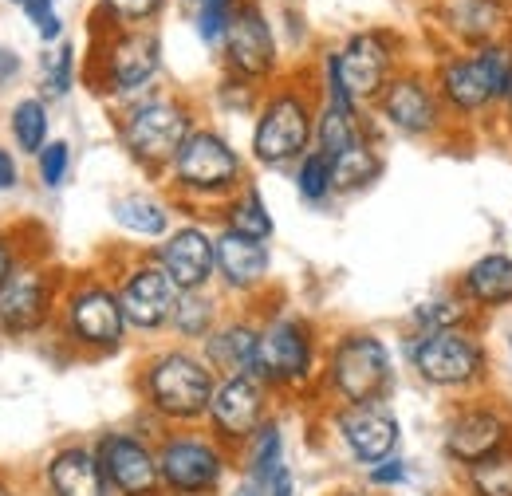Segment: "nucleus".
<instances>
[{"label":"nucleus","mask_w":512,"mask_h":496,"mask_svg":"<svg viewBox=\"0 0 512 496\" xmlns=\"http://www.w3.org/2000/svg\"><path fill=\"white\" fill-rule=\"evenodd\" d=\"M430 75L457 126L497 115L512 87V40L485 44L473 52H446Z\"/></svg>","instance_id":"obj_1"},{"label":"nucleus","mask_w":512,"mask_h":496,"mask_svg":"<svg viewBox=\"0 0 512 496\" xmlns=\"http://www.w3.org/2000/svg\"><path fill=\"white\" fill-rule=\"evenodd\" d=\"M402 40L390 28H363L343 48L323 56V99L371 107L390 75L402 67Z\"/></svg>","instance_id":"obj_2"},{"label":"nucleus","mask_w":512,"mask_h":496,"mask_svg":"<svg viewBox=\"0 0 512 496\" xmlns=\"http://www.w3.org/2000/svg\"><path fill=\"white\" fill-rule=\"evenodd\" d=\"M406 359L414 374L457 398L469 394H485L493 382V363H489V347L477 335V327H457V331H434V335H410L406 343Z\"/></svg>","instance_id":"obj_3"},{"label":"nucleus","mask_w":512,"mask_h":496,"mask_svg":"<svg viewBox=\"0 0 512 496\" xmlns=\"http://www.w3.org/2000/svg\"><path fill=\"white\" fill-rule=\"evenodd\" d=\"M316 115L320 103L308 87L280 83L264 95L253 126V158L260 166H292L300 162L316 142Z\"/></svg>","instance_id":"obj_4"},{"label":"nucleus","mask_w":512,"mask_h":496,"mask_svg":"<svg viewBox=\"0 0 512 496\" xmlns=\"http://www.w3.org/2000/svg\"><path fill=\"white\" fill-rule=\"evenodd\" d=\"M217 371L186 347L158 351L142 367V394L146 402L170 418V422H197L209 414V402L217 394Z\"/></svg>","instance_id":"obj_5"},{"label":"nucleus","mask_w":512,"mask_h":496,"mask_svg":"<svg viewBox=\"0 0 512 496\" xmlns=\"http://www.w3.org/2000/svg\"><path fill=\"white\" fill-rule=\"evenodd\" d=\"M193 130V111L186 99L178 95H150L138 99L127 115L119 119V138L127 146V154L150 174L170 170L178 150L186 146Z\"/></svg>","instance_id":"obj_6"},{"label":"nucleus","mask_w":512,"mask_h":496,"mask_svg":"<svg viewBox=\"0 0 512 496\" xmlns=\"http://www.w3.org/2000/svg\"><path fill=\"white\" fill-rule=\"evenodd\" d=\"M327 386L343 406L386 402L394 386L390 347L375 331H347L331 343L327 355Z\"/></svg>","instance_id":"obj_7"},{"label":"nucleus","mask_w":512,"mask_h":496,"mask_svg":"<svg viewBox=\"0 0 512 496\" xmlns=\"http://www.w3.org/2000/svg\"><path fill=\"white\" fill-rule=\"evenodd\" d=\"M371 107L394 134L414 138V142H438L449 130H457L434 87V75H426L422 67H398Z\"/></svg>","instance_id":"obj_8"},{"label":"nucleus","mask_w":512,"mask_h":496,"mask_svg":"<svg viewBox=\"0 0 512 496\" xmlns=\"http://www.w3.org/2000/svg\"><path fill=\"white\" fill-rule=\"evenodd\" d=\"M245 182V166L241 154L217 134L197 126L186 146L178 150L174 166H170V186L182 197H197V201H221L233 197Z\"/></svg>","instance_id":"obj_9"},{"label":"nucleus","mask_w":512,"mask_h":496,"mask_svg":"<svg viewBox=\"0 0 512 496\" xmlns=\"http://www.w3.org/2000/svg\"><path fill=\"white\" fill-rule=\"evenodd\" d=\"M512 445V414L489 394H469L449 410L442 426V453L449 465L469 469Z\"/></svg>","instance_id":"obj_10"},{"label":"nucleus","mask_w":512,"mask_h":496,"mask_svg":"<svg viewBox=\"0 0 512 496\" xmlns=\"http://www.w3.org/2000/svg\"><path fill=\"white\" fill-rule=\"evenodd\" d=\"M316 374V331L300 315H272L260 327L256 351V378L268 390L304 386Z\"/></svg>","instance_id":"obj_11"},{"label":"nucleus","mask_w":512,"mask_h":496,"mask_svg":"<svg viewBox=\"0 0 512 496\" xmlns=\"http://www.w3.org/2000/svg\"><path fill=\"white\" fill-rule=\"evenodd\" d=\"M225 453L217 437L174 434L158 445V473L170 496H209L225 477Z\"/></svg>","instance_id":"obj_12"},{"label":"nucleus","mask_w":512,"mask_h":496,"mask_svg":"<svg viewBox=\"0 0 512 496\" xmlns=\"http://www.w3.org/2000/svg\"><path fill=\"white\" fill-rule=\"evenodd\" d=\"M99 91L107 95H138L146 91L162 71V40L146 28H115L103 56H99Z\"/></svg>","instance_id":"obj_13"},{"label":"nucleus","mask_w":512,"mask_h":496,"mask_svg":"<svg viewBox=\"0 0 512 496\" xmlns=\"http://www.w3.org/2000/svg\"><path fill=\"white\" fill-rule=\"evenodd\" d=\"M67 335L87 351H119L127 335V311L119 304V288L107 284H83L67 296Z\"/></svg>","instance_id":"obj_14"},{"label":"nucleus","mask_w":512,"mask_h":496,"mask_svg":"<svg viewBox=\"0 0 512 496\" xmlns=\"http://www.w3.org/2000/svg\"><path fill=\"white\" fill-rule=\"evenodd\" d=\"M221 56H225L229 75L249 79V83H264L276 71V32H272L260 0L237 4L229 32H225V44H221Z\"/></svg>","instance_id":"obj_15"},{"label":"nucleus","mask_w":512,"mask_h":496,"mask_svg":"<svg viewBox=\"0 0 512 496\" xmlns=\"http://www.w3.org/2000/svg\"><path fill=\"white\" fill-rule=\"evenodd\" d=\"M182 300V288L162 272L158 260L134 264L119 280V304L127 311V323L134 331H162L174 323V311Z\"/></svg>","instance_id":"obj_16"},{"label":"nucleus","mask_w":512,"mask_h":496,"mask_svg":"<svg viewBox=\"0 0 512 496\" xmlns=\"http://www.w3.org/2000/svg\"><path fill=\"white\" fill-rule=\"evenodd\" d=\"M205 418L217 441H249L268 422V386L256 374L221 378Z\"/></svg>","instance_id":"obj_17"},{"label":"nucleus","mask_w":512,"mask_h":496,"mask_svg":"<svg viewBox=\"0 0 512 496\" xmlns=\"http://www.w3.org/2000/svg\"><path fill=\"white\" fill-rule=\"evenodd\" d=\"M438 28L453 40V52L512 40V0H442Z\"/></svg>","instance_id":"obj_18"},{"label":"nucleus","mask_w":512,"mask_h":496,"mask_svg":"<svg viewBox=\"0 0 512 496\" xmlns=\"http://www.w3.org/2000/svg\"><path fill=\"white\" fill-rule=\"evenodd\" d=\"M154 260L182 292H205L217 276V237L205 225H178L154 248Z\"/></svg>","instance_id":"obj_19"},{"label":"nucleus","mask_w":512,"mask_h":496,"mask_svg":"<svg viewBox=\"0 0 512 496\" xmlns=\"http://www.w3.org/2000/svg\"><path fill=\"white\" fill-rule=\"evenodd\" d=\"M335 430L343 437L347 453L375 469L379 461L394 457L398 453V437H402V426L394 418V410L386 402H363V406H339L335 414Z\"/></svg>","instance_id":"obj_20"},{"label":"nucleus","mask_w":512,"mask_h":496,"mask_svg":"<svg viewBox=\"0 0 512 496\" xmlns=\"http://www.w3.org/2000/svg\"><path fill=\"white\" fill-rule=\"evenodd\" d=\"M99 465L107 473V485L119 496H158L162 473H158V453L134 434H103L99 441Z\"/></svg>","instance_id":"obj_21"},{"label":"nucleus","mask_w":512,"mask_h":496,"mask_svg":"<svg viewBox=\"0 0 512 496\" xmlns=\"http://www.w3.org/2000/svg\"><path fill=\"white\" fill-rule=\"evenodd\" d=\"M457 292L465 296V304L477 311V315L512 308V256L501 252V248L481 252L473 264L461 268Z\"/></svg>","instance_id":"obj_22"},{"label":"nucleus","mask_w":512,"mask_h":496,"mask_svg":"<svg viewBox=\"0 0 512 496\" xmlns=\"http://www.w3.org/2000/svg\"><path fill=\"white\" fill-rule=\"evenodd\" d=\"M52 311V288L48 276L36 268H16L12 280L0 288V327L4 331H36Z\"/></svg>","instance_id":"obj_23"},{"label":"nucleus","mask_w":512,"mask_h":496,"mask_svg":"<svg viewBox=\"0 0 512 496\" xmlns=\"http://www.w3.org/2000/svg\"><path fill=\"white\" fill-rule=\"evenodd\" d=\"M272 272V252L268 241L241 237L233 229L217 233V276L229 292H256Z\"/></svg>","instance_id":"obj_24"},{"label":"nucleus","mask_w":512,"mask_h":496,"mask_svg":"<svg viewBox=\"0 0 512 496\" xmlns=\"http://www.w3.org/2000/svg\"><path fill=\"white\" fill-rule=\"evenodd\" d=\"M256 351H260V327L245 319L217 323V331L205 339V363L217 371V378L256 374Z\"/></svg>","instance_id":"obj_25"},{"label":"nucleus","mask_w":512,"mask_h":496,"mask_svg":"<svg viewBox=\"0 0 512 496\" xmlns=\"http://www.w3.org/2000/svg\"><path fill=\"white\" fill-rule=\"evenodd\" d=\"M48 481L56 496H107V473L99 465V453L83 449V445H67L52 457L48 465Z\"/></svg>","instance_id":"obj_26"},{"label":"nucleus","mask_w":512,"mask_h":496,"mask_svg":"<svg viewBox=\"0 0 512 496\" xmlns=\"http://www.w3.org/2000/svg\"><path fill=\"white\" fill-rule=\"evenodd\" d=\"M363 138H371V126L363 119V107L323 99L320 115H316V150H323L327 158H339L343 150H351Z\"/></svg>","instance_id":"obj_27"},{"label":"nucleus","mask_w":512,"mask_h":496,"mask_svg":"<svg viewBox=\"0 0 512 496\" xmlns=\"http://www.w3.org/2000/svg\"><path fill=\"white\" fill-rule=\"evenodd\" d=\"M111 217H115L119 229H127L130 237H142V241H162L170 233V209L158 197H150V193H123V197H115Z\"/></svg>","instance_id":"obj_28"},{"label":"nucleus","mask_w":512,"mask_h":496,"mask_svg":"<svg viewBox=\"0 0 512 496\" xmlns=\"http://www.w3.org/2000/svg\"><path fill=\"white\" fill-rule=\"evenodd\" d=\"M410 327L414 335H434V331H457V327H477V311L465 304V296L453 292H438L422 304L410 308Z\"/></svg>","instance_id":"obj_29"},{"label":"nucleus","mask_w":512,"mask_h":496,"mask_svg":"<svg viewBox=\"0 0 512 496\" xmlns=\"http://www.w3.org/2000/svg\"><path fill=\"white\" fill-rule=\"evenodd\" d=\"M331 170H335V193H355L383 174V154L375 150L371 138H363L351 150H343L339 158H331Z\"/></svg>","instance_id":"obj_30"},{"label":"nucleus","mask_w":512,"mask_h":496,"mask_svg":"<svg viewBox=\"0 0 512 496\" xmlns=\"http://www.w3.org/2000/svg\"><path fill=\"white\" fill-rule=\"evenodd\" d=\"M225 229H233L241 237H253V241H268L272 237V213H268L260 189L241 186L229 197V205H225Z\"/></svg>","instance_id":"obj_31"},{"label":"nucleus","mask_w":512,"mask_h":496,"mask_svg":"<svg viewBox=\"0 0 512 496\" xmlns=\"http://www.w3.org/2000/svg\"><path fill=\"white\" fill-rule=\"evenodd\" d=\"M465 496H512V445L485 457L481 465L461 469Z\"/></svg>","instance_id":"obj_32"},{"label":"nucleus","mask_w":512,"mask_h":496,"mask_svg":"<svg viewBox=\"0 0 512 496\" xmlns=\"http://www.w3.org/2000/svg\"><path fill=\"white\" fill-rule=\"evenodd\" d=\"M280 457H284V437H280V426L268 418V422L249 437V481L260 485V489H268L272 473L284 465Z\"/></svg>","instance_id":"obj_33"},{"label":"nucleus","mask_w":512,"mask_h":496,"mask_svg":"<svg viewBox=\"0 0 512 496\" xmlns=\"http://www.w3.org/2000/svg\"><path fill=\"white\" fill-rule=\"evenodd\" d=\"M170 327L182 339H201L205 343L217 331V304H213V296H205V292H182Z\"/></svg>","instance_id":"obj_34"},{"label":"nucleus","mask_w":512,"mask_h":496,"mask_svg":"<svg viewBox=\"0 0 512 496\" xmlns=\"http://www.w3.org/2000/svg\"><path fill=\"white\" fill-rule=\"evenodd\" d=\"M12 138L24 154H40L48 146V107H44V99H20L12 107Z\"/></svg>","instance_id":"obj_35"},{"label":"nucleus","mask_w":512,"mask_h":496,"mask_svg":"<svg viewBox=\"0 0 512 496\" xmlns=\"http://www.w3.org/2000/svg\"><path fill=\"white\" fill-rule=\"evenodd\" d=\"M296 193L308 205H323L335 193V170H331V158L323 150H308L300 158V166H296Z\"/></svg>","instance_id":"obj_36"},{"label":"nucleus","mask_w":512,"mask_h":496,"mask_svg":"<svg viewBox=\"0 0 512 496\" xmlns=\"http://www.w3.org/2000/svg\"><path fill=\"white\" fill-rule=\"evenodd\" d=\"M237 4L241 0H197L193 24H197L201 44H209V48H221L225 44V32H229V20H233Z\"/></svg>","instance_id":"obj_37"},{"label":"nucleus","mask_w":512,"mask_h":496,"mask_svg":"<svg viewBox=\"0 0 512 496\" xmlns=\"http://www.w3.org/2000/svg\"><path fill=\"white\" fill-rule=\"evenodd\" d=\"M40 67H44V87H48V95H52V99H64L67 91H71V79H75V44H71V40H60L56 52H48Z\"/></svg>","instance_id":"obj_38"},{"label":"nucleus","mask_w":512,"mask_h":496,"mask_svg":"<svg viewBox=\"0 0 512 496\" xmlns=\"http://www.w3.org/2000/svg\"><path fill=\"white\" fill-rule=\"evenodd\" d=\"M99 8L115 20V28H146L162 16L166 0H99Z\"/></svg>","instance_id":"obj_39"},{"label":"nucleus","mask_w":512,"mask_h":496,"mask_svg":"<svg viewBox=\"0 0 512 496\" xmlns=\"http://www.w3.org/2000/svg\"><path fill=\"white\" fill-rule=\"evenodd\" d=\"M36 162H40V182L48 189H60L67 178V166H71V146L64 138H56L36 154Z\"/></svg>","instance_id":"obj_40"},{"label":"nucleus","mask_w":512,"mask_h":496,"mask_svg":"<svg viewBox=\"0 0 512 496\" xmlns=\"http://www.w3.org/2000/svg\"><path fill=\"white\" fill-rule=\"evenodd\" d=\"M12 4H20L28 12V20L36 24V32H40L44 44H52V40L64 36V20L56 12V0H12Z\"/></svg>","instance_id":"obj_41"},{"label":"nucleus","mask_w":512,"mask_h":496,"mask_svg":"<svg viewBox=\"0 0 512 496\" xmlns=\"http://www.w3.org/2000/svg\"><path fill=\"white\" fill-rule=\"evenodd\" d=\"M367 481H371L375 489H398V485H406V481H410V461L394 453V457L379 461V465L367 473Z\"/></svg>","instance_id":"obj_42"},{"label":"nucleus","mask_w":512,"mask_h":496,"mask_svg":"<svg viewBox=\"0 0 512 496\" xmlns=\"http://www.w3.org/2000/svg\"><path fill=\"white\" fill-rule=\"evenodd\" d=\"M268 496H292V473H288V465H280L276 473H272V481H268Z\"/></svg>","instance_id":"obj_43"},{"label":"nucleus","mask_w":512,"mask_h":496,"mask_svg":"<svg viewBox=\"0 0 512 496\" xmlns=\"http://www.w3.org/2000/svg\"><path fill=\"white\" fill-rule=\"evenodd\" d=\"M20 182V170H16V162H12V154L0 146V189H12Z\"/></svg>","instance_id":"obj_44"},{"label":"nucleus","mask_w":512,"mask_h":496,"mask_svg":"<svg viewBox=\"0 0 512 496\" xmlns=\"http://www.w3.org/2000/svg\"><path fill=\"white\" fill-rule=\"evenodd\" d=\"M16 71H20V56H16L12 48H4V44H0V83H8Z\"/></svg>","instance_id":"obj_45"},{"label":"nucleus","mask_w":512,"mask_h":496,"mask_svg":"<svg viewBox=\"0 0 512 496\" xmlns=\"http://www.w3.org/2000/svg\"><path fill=\"white\" fill-rule=\"evenodd\" d=\"M12 272H16V256H12V248L0 241V288L12 280Z\"/></svg>","instance_id":"obj_46"},{"label":"nucleus","mask_w":512,"mask_h":496,"mask_svg":"<svg viewBox=\"0 0 512 496\" xmlns=\"http://www.w3.org/2000/svg\"><path fill=\"white\" fill-rule=\"evenodd\" d=\"M497 119H501V130L512 138V87H509V95H505V103H501V111H497Z\"/></svg>","instance_id":"obj_47"},{"label":"nucleus","mask_w":512,"mask_h":496,"mask_svg":"<svg viewBox=\"0 0 512 496\" xmlns=\"http://www.w3.org/2000/svg\"><path fill=\"white\" fill-rule=\"evenodd\" d=\"M233 496H268V493H264L260 485H253V481H249V485H241V489H237Z\"/></svg>","instance_id":"obj_48"},{"label":"nucleus","mask_w":512,"mask_h":496,"mask_svg":"<svg viewBox=\"0 0 512 496\" xmlns=\"http://www.w3.org/2000/svg\"><path fill=\"white\" fill-rule=\"evenodd\" d=\"M182 4H186V8H197V0H182Z\"/></svg>","instance_id":"obj_49"},{"label":"nucleus","mask_w":512,"mask_h":496,"mask_svg":"<svg viewBox=\"0 0 512 496\" xmlns=\"http://www.w3.org/2000/svg\"><path fill=\"white\" fill-rule=\"evenodd\" d=\"M509 359H512V331H509Z\"/></svg>","instance_id":"obj_50"},{"label":"nucleus","mask_w":512,"mask_h":496,"mask_svg":"<svg viewBox=\"0 0 512 496\" xmlns=\"http://www.w3.org/2000/svg\"><path fill=\"white\" fill-rule=\"evenodd\" d=\"M355 496H371V493H355Z\"/></svg>","instance_id":"obj_51"},{"label":"nucleus","mask_w":512,"mask_h":496,"mask_svg":"<svg viewBox=\"0 0 512 496\" xmlns=\"http://www.w3.org/2000/svg\"><path fill=\"white\" fill-rule=\"evenodd\" d=\"M0 496H4V493H0Z\"/></svg>","instance_id":"obj_52"}]
</instances>
